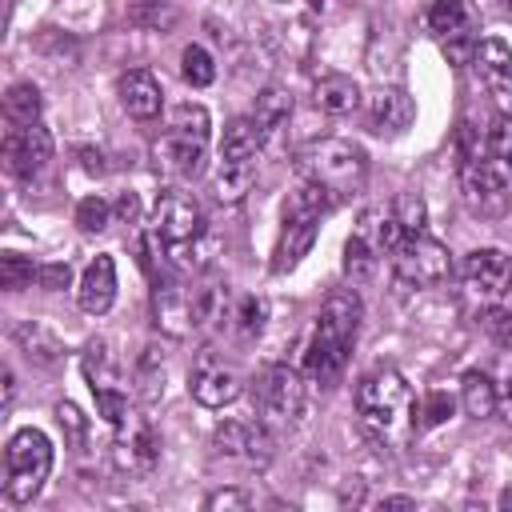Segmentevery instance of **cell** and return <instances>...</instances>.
<instances>
[{
    "instance_id": "cell-1",
    "label": "cell",
    "mask_w": 512,
    "mask_h": 512,
    "mask_svg": "<svg viewBox=\"0 0 512 512\" xmlns=\"http://www.w3.org/2000/svg\"><path fill=\"white\" fill-rule=\"evenodd\" d=\"M360 316H364V304L352 288L328 292V300L312 324V340L304 348V380L308 384L332 388L340 380L348 352H352V340H356V328H360Z\"/></svg>"
},
{
    "instance_id": "cell-2",
    "label": "cell",
    "mask_w": 512,
    "mask_h": 512,
    "mask_svg": "<svg viewBox=\"0 0 512 512\" xmlns=\"http://www.w3.org/2000/svg\"><path fill=\"white\" fill-rule=\"evenodd\" d=\"M296 172L308 184H316L332 200V208H336V204L352 200L356 192H364V184H368V156L352 140L320 136V140H308L296 152Z\"/></svg>"
},
{
    "instance_id": "cell-3",
    "label": "cell",
    "mask_w": 512,
    "mask_h": 512,
    "mask_svg": "<svg viewBox=\"0 0 512 512\" xmlns=\"http://www.w3.org/2000/svg\"><path fill=\"white\" fill-rule=\"evenodd\" d=\"M356 416L376 440H400L412 432V388L396 368H376L356 384Z\"/></svg>"
},
{
    "instance_id": "cell-4",
    "label": "cell",
    "mask_w": 512,
    "mask_h": 512,
    "mask_svg": "<svg viewBox=\"0 0 512 512\" xmlns=\"http://www.w3.org/2000/svg\"><path fill=\"white\" fill-rule=\"evenodd\" d=\"M208 136H212V124H208L204 104H180V108L172 112L168 132L152 144L156 168L168 172L172 180H196V176L204 172Z\"/></svg>"
},
{
    "instance_id": "cell-5",
    "label": "cell",
    "mask_w": 512,
    "mask_h": 512,
    "mask_svg": "<svg viewBox=\"0 0 512 512\" xmlns=\"http://www.w3.org/2000/svg\"><path fill=\"white\" fill-rule=\"evenodd\" d=\"M332 208V200L316 188V184H300L292 192V200L284 204V224H280V236H276V248H272V272L284 276L292 272L308 248L316 244V232H320V216Z\"/></svg>"
},
{
    "instance_id": "cell-6",
    "label": "cell",
    "mask_w": 512,
    "mask_h": 512,
    "mask_svg": "<svg viewBox=\"0 0 512 512\" xmlns=\"http://www.w3.org/2000/svg\"><path fill=\"white\" fill-rule=\"evenodd\" d=\"M52 472V440L40 428H20L4 448V500L28 504Z\"/></svg>"
},
{
    "instance_id": "cell-7",
    "label": "cell",
    "mask_w": 512,
    "mask_h": 512,
    "mask_svg": "<svg viewBox=\"0 0 512 512\" xmlns=\"http://www.w3.org/2000/svg\"><path fill=\"white\" fill-rule=\"evenodd\" d=\"M152 228H156V236L164 240V248H168V256L172 260H180L184 268H188V252H196L200 248V240H204V208L196 204V196L192 192H184V188H164L160 196H156V208H152Z\"/></svg>"
},
{
    "instance_id": "cell-8",
    "label": "cell",
    "mask_w": 512,
    "mask_h": 512,
    "mask_svg": "<svg viewBox=\"0 0 512 512\" xmlns=\"http://www.w3.org/2000/svg\"><path fill=\"white\" fill-rule=\"evenodd\" d=\"M252 400L264 428H288L304 412V376L288 364H268L256 372Z\"/></svg>"
},
{
    "instance_id": "cell-9",
    "label": "cell",
    "mask_w": 512,
    "mask_h": 512,
    "mask_svg": "<svg viewBox=\"0 0 512 512\" xmlns=\"http://www.w3.org/2000/svg\"><path fill=\"white\" fill-rule=\"evenodd\" d=\"M388 260H392V272L412 288H436V284H444L452 276V252L428 232L400 236L392 244Z\"/></svg>"
},
{
    "instance_id": "cell-10",
    "label": "cell",
    "mask_w": 512,
    "mask_h": 512,
    "mask_svg": "<svg viewBox=\"0 0 512 512\" xmlns=\"http://www.w3.org/2000/svg\"><path fill=\"white\" fill-rule=\"evenodd\" d=\"M460 192L476 216H500L512 200V180L488 152H476L460 160Z\"/></svg>"
},
{
    "instance_id": "cell-11",
    "label": "cell",
    "mask_w": 512,
    "mask_h": 512,
    "mask_svg": "<svg viewBox=\"0 0 512 512\" xmlns=\"http://www.w3.org/2000/svg\"><path fill=\"white\" fill-rule=\"evenodd\" d=\"M112 464L124 476H152V468L160 464V436L144 416H124L116 424V440H112Z\"/></svg>"
},
{
    "instance_id": "cell-12",
    "label": "cell",
    "mask_w": 512,
    "mask_h": 512,
    "mask_svg": "<svg viewBox=\"0 0 512 512\" xmlns=\"http://www.w3.org/2000/svg\"><path fill=\"white\" fill-rule=\"evenodd\" d=\"M428 28L456 64L476 52V8L468 0H436L428 8Z\"/></svg>"
},
{
    "instance_id": "cell-13",
    "label": "cell",
    "mask_w": 512,
    "mask_h": 512,
    "mask_svg": "<svg viewBox=\"0 0 512 512\" xmlns=\"http://www.w3.org/2000/svg\"><path fill=\"white\" fill-rule=\"evenodd\" d=\"M188 388L196 396V404L204 408H224L232 404L240 392H244V376L232 360L216 356V352H200V360L192 364V376H188Z\"/></svg>"
},
{
    "instance_id": "cell-14",
    "label": "cell",
    "mask_w": 512,
    "mask_h": 512,
    "mask_svg": "<svg viewBox=\"0 0 512 512\" xmlns=\"http://www.w3.org/2000/svg\"><path fill=\"white\" fill-rule=\"evenodd\" d=\"M152 312H156V328H164L168 336H192L200 328L196 320V284H184L176 276H164L152 284Z\"/></svg>"
},
{
    "instance_id": "cell-15",
    "label": "cell",
    "mask_w": 512,
    "mask_h": 512,
    "mask_svg": "<svg viewBox=\"0 0 512 512\" xmlns=\"http://www.w3.org/2000/svg\"><path fill=\"white\" fill-rule=\"evenodd\" d=\"M48 160H52V136H48V128H40V120L8 128V136H4V168L12 176L32 180V176H40L48 168Z\"/></svg>"
},
{
    "instance_id": "cell-16",
    "label": "cell",
    "mask_w": 512,
    "mask_h": 512,
    "mask_svg": "<svg viewBox=\"0 0 512 512\" xmlns=\"http://www.w3.org/2000/svg\"><path fill=\"white\" fill-rule=\"evenodd\" d=\"M212 448H216V456L240 460V464H248V468H264V464L272 460V440H268V428H264V424L224 420V424L212 432Z\"/></svg>"
},
{
    "instance_id": "cell-17",
    "label": "cell",
    "mask_w": 512,
    "mask_h": 512,
    "mask_svg": "<svg viewBox=\"0 0 512 512\" xmlns=\"http://www.w3.org/2000/svg\"><path fill=\"white\" fill-rule=\"evenodd\" d=\"M464 284L476 296L496 300L512 288V260L500 248H476V252L464 256Z\"/></svg>"
},
{
    "instance_id": "cell-18",
    "label": "cell",
    "mask_w": 512,
    "mask_h": 512,
    "mask_svg": "<svg viewBox=\"0 0 512 512\" xmlns=\"http://www.w3.org/2000/svg\"><path fill=\"white\" fill-rule=\"evenodd\" d=\"M472 64H476L488 96L496 104H512V48L500 36H484V40H476Z\"/></svg>"
},
{
    "instance_id": "cell-19",
    "label": "cell",
    "mask_w": 512,
    "mask_h": 512,
    "mask_svg": "<svg viewBox=\"0 0 512 512\" xmlns=\"http://www.w3.org/2000/svg\"><path fill=\"white\" fill-rule=\"evenodd\" d=\"M76 300L88 316H104L116 300V260L108 252H100L84 272H80V284H76Z\"/></svg>"
},
{
    "instance_id": "cell-20",
    "label": "cell",
    "mask_w": 512,
    "mask_h": 512,
    "mask_svg": "<svg viewBox=\"0 0 512 512\" xmlns=\"http://www.w3.org/2000/svg\"><path fill=\"white\" fill-rule=\"evenodd\" d=\"M120 104L128 108V116L136 120H152L160 116L164 108V92H160V80L148 72V68H132L120 76Z\"/></svg>"
},
{
    "instance_id": "cell-21",
    "label": "cell",
    "mask_w": 512,
    "mask_h": 512,
    "mask_svg": "<svg viewBox=\"0 0 512 512\" xmlns=\"http://www.w3.org/2000/svg\"><path fill=\"white\" fill-rule=\"evenodd\" d=\"M372 128L380 132V136H400L408 124H412V116H416V104H412V96L404 92V88H380L376 96H372Z\"/></svg>"
},
{
    "instance_id": "cell-22",
    "label": "cell",
    "mask_w": 512,
    "mask_h": 512,
    "mask_svg": "<svg viewBox=\"0 0 512 512\" xmlns=\"http://www.w3.org/2000/svg\"><path fill=\"white\" fill-rule=\"evenodd\" d=\"M264 124L256 116H236L228 120L224 128V140H220V156L224 160H256L260 148H264Z\"/></svg>"
},
{
    "instance_id": "cell-23",
    "label": "cell",
    "mask_w": 512,
    "mask_h": 512,
    "mask_svg": "<svg viewBox=\"0 0 512 512\" xmlns=\"http://www.w3.org/2000/svg\"><path fill=\"white\" fill-rule=\"evenodd\" d=\"M312 100H316L320 112H328V116H344V112H352V108L360 104V88H356L352 76H344V72H328V76L316 80Z\"/></svg>"
},
{
    "instance_id": "cell-24",
    "label": "cell",
    "mask_w": 512,
    "mask_h": 512,
    "mask_svg": "<svg viewBox=\"0 0 512 512\" xmlns=\"http://www.w3.org/2000/svg\"><path fill=\"white\" fill-rule=\"evenodd\" d=\"M252 180H256V160H224L220 156V168L212 176V192H216V200L236 204V200H244Z\"/></svg>"
},
{
    "instance_id": "cell-25",
    "label": "cell",
    "mask_w": 512,
    "mask_h": 512,
    "mask_svg": "<svg viewBox=\"0 0 512 512\" xmlns=\"http://www.w3.org/2000/svg\"><path fill=\"white\" fill-rule=\"evenodd\" d=\"M380 256H384V248H380L372 236H364V232L356 228V232L348 236V244H344V272L352 276V284L372 280L376 268H380Z\"/></svg>"
},
{
    "instance_id": "cell-26",
    "label": "cell",
    "mask_w": 512,
    "mask_h": 512,
    "mask_svg": "<svg viewBox=\"0 0 512 512\" xmlns=\"http://www.w3.org/2000/svg\"><path fill=\"white\" fill-rule=\"evenodd\" d=\"M496 384H492V376L488 372H464V380H460V408L472 416V420H484V416H492L496 412Z\"/></svg>"
},
{
    "instance_id": "cell-27",
    "label": "cell",
    "mask_w": 512,
    "mask_h": 512,
    "mask_svg": "<svg viewBox=\"0 0 512 512\" xmlns=\"http://www.w3.org/2000/svg\"><path fill=\"white\" fill-rule=\"evenodd\" d=\"M40 88L36 84H28V80H20V84H12L8 88V96H4V116L12 120V124H36L40 120Z\"/></svg>"
},
{
    "instance_id": "cell-28",
    "label": "cell",
    "mask_w": 512,
    "mask_h": 512,
    "mask_svg": "<svg viewBox=\"0 0 512 512\" xmlns=\"http://www.w3.org/2000/svg\"><path fill=\"white\" fill-rule=\"evenodd\" d=\"M128 20L144 32H164L176 24V8H172V0H132Z\"/></svg>"
},
{
    "instance_id": "cell-29",
    "label": "cell",
    "mask_w": 512,
    "mask_h": 512,
    "mask_svg": "<svg viewBox=\"0 0 512 512\" xmlns=\"http://www.w3.org/2000/svg\"><path fill=\"white\" fill-rule=\"evenodd\" d=\"M288 112H292V96H288L284 88H264L252 116L264 124V132H272V128H280V124L288 120Z\"/></svg>"
},
{
    "instance_id": "cell-30",
    "label": "cell",
    "mask_w": 512,
    "mask_h": 512,
    "mask_svg": "<svg viewBox=\"0 0 512 512\" xmlns=\"http://www.w3.org/2000/svg\"><path fill=\"white\" fill-rule=\"evenodd\" d=\"M484 152L508 172V180H512V116H496L492 120V128H488V136H484Z\"/></svg>"
},
{
    "instance_id": "cell-31",
    "label": "cell",
    "mask_w": 512,
    "mask_h": 512,
    "mask_svg": "<svg viewBox=\"0 0 512 512\" xmlns=\"http://www.w3.org/2000/svg\"><path fill=\"white\" fill-rule=\"evenodd\" d=\"M180 72H184V80H188L192 88H208V84L216 80V64H212V56H208L200 44H188V48L180 52Z\"/></svg>"
},
{
    "instance_id": "cell-32",
    "label": "cell",
    "mask_w": 512,
    "mask_h": 512,
    "mask_svg": "<svg viewBox=\"0 0 512 512\" xmlns=\"http://www.w3.org/2000/svg\"><path fill=\"white\" fill-rule=\"evenodd\" d=\"M424 200L416 196V192H400L396 200H392V220H396V228H400V236H412V232H424Z\"/></svg>"
},
{
    "instance_id": "cell-33",
    "label": "cell",
    "mask_w": 512,
    "mask_h": 512,
    "mask_svg": "<svg viewBox=\"0 0 512 512\" xmlns=\"http://www.w3.org/2000/svg\"><path fill=\"white\" fill-rule=\"evenodd\" d=\"M36 280V264L28 260V256H20V252H4L0 256V284L8 288V292H20L24 284H32Z\"/></svg>"
},
{
    "instance_id": "cell-34",
    "label": "cell",
    "mask_w": 512,
    "mask_h": 512,
    "mask_svg": "<svg viewBox=\"0 0 512 512\" xmlns=\"http://www.w3.org/2000/svg\"><path fill=\"white\" fill-rule=\"evenodd\" d=\"M108 220H112V204H108V200H100V196H84V200L76 204V224H80L84 232H104Z\"/></svg>"
},
{
    "instance_id": "cell-35",
    "label": "cell",
    "mask_w": 512,
    "mask_h": 512,
    "mask_svg": "<svg viewBox=\"0 0 512 512\" xmlns=\"http://www.w3.org/2000/svg\"><path fill=\"white\" fill-rule=\"evenodd\" d=\"M16 340L28 348V356H36V360H44V364L56 360V340H52L40 324H20V328H16Z\"/></svg>"
},
{
    "instance_id": "cell-36",
    "label": "cell",
    "mask_w": 512,
    "mask_h": 512,
    "mask_svg": "<svg viewBox=\"0 0 512 512\" xmlns=\"http://www.w3.org/2000/svg\"><path fill=\"white\" fill-rule=\"evenodd\" d=\"M136 376H140V384H144V388H140V392H144V400H156V396L164 392V360L156 356V348H144Z\"/></svg>"
},
{
    "instance_id": "cell-37",
    "label": "cell",
    "mask_w": 512,
    "mask_h": 512,
    "mask_svg": "<svg viewBox=\"0 0 512 512\" xmlns=\"http://www.w3.org/2000/svg\"><path fill=\"white\" fill-rule=\"evenodd\" d=\"M452 408H456V400L448 396V392H428L424 396V404L416 408V428H436V424H444L448 416H452Z\"/></svg>"
},
{
    "instance_id": "cell-38",
    "label": "cell",
    "mask_w": 512,
    "mask_h": 512,
    "mask_svg": "<svg viewBox=\"0 0 512 512\" xmlns=\"http://www.w3.org/2000/svg\"><path fill=\"white\" fill-rule=\"evenodd\" d=\"M232 316L240 320V332H244V336H256V332L264 328V320H268V300H264V296H244Z\"/></svg>"
},
{
    "instance_id": "cell-39",
    "label": "cell",
    "mask_w": 512,
    "mask_h": 512,
    "mask_svg": "<svg viewBox=\"0 0 512 512\" xmlns=\"http://www.w3.org/2000/svg\"><path fill=\"white\" fill-rule=\"evenodd\" d=\"M480 328H484L500 348L512 352V308H488V312L480 316Z\"/></svg>"
},
{
    "instance_id": "cell-40",
    "label": "cell",
    "mask_w": 512,
    "mask_h": 512,
    "mask_svg": "<svg viewBox=\"0 0 512 512\" xmlns=\"http://www.w3.org/2000/svg\"><path fill=\"white\" fill-rule=\"evenodd\" d=\"M56 420H60V428H64V436H68V444H84V436H88V420H84V412L76 408V404H68V400H60L56 404Z\"/></svg>"
},
{
    "instance_id": "cell-41",
    "label": "cell",
    "mask_w": 512,
    "mask_h": 512,
    "mask_svg": "<svg viewBox=\"0 0 512 512\" xmlns=\"http://www.w3.org/2000/svg\"><path fill=\"white\" fill-rule=\"evenodd\" d=\"M36 284L48 288V292H60V288L72 284V268L68 264H40L36 268Z\"/></svg>"
},
{
    "instance_id": "cell-42",
    "label": "cell",
    "mask_w": 512,
    "mask_h": 512,
    "mask_svg": "<svg viewBox=\"0 0 512 512\" xmlns=\"http://www.w3.org/2000/svg\"><path fill=\"white\" fill-rule=\"evenodd\" d=\"M204 508H252V496L244 492V488H220V492H212L208 500H204Z\"/></svg>"
},
{
    "instance_id": "cell-43",
    "label": "cell",
    "mask_w": 512,
    "mask_h": 512,
    "mask_svg": "<svg viewBox=\"0 0 512 512\" xmlns=\"http://www.w3.org/2000/svg\"><path fill=\"white\" fill-rule=\"evenodd\" d=\"M116 216H120V220H128V224H132V220H136V216H140V200H136V196H132V192H124V196H120V200H116Z\"/></svg>"
},
{
    "instance_id": "cell-44",
    "label": "cell",
    "mask_w": 512,
    "mask_h": 512,
    "mask_svg": "<svg viewBox=\"0 0 512 512\" xmlns=\"http://www.w3.org/2000/svg\"><path fill=\"white\" fill-rule=\"evenodd\" d=\"M380 508H412V500L408 496H388V500H380Z\"/></svg>"
},
{
    "instance_id": "cell-45",
    "label": "cell",
    "mask_w": 512,
    "mask_h": 512,
    "mask_svg": "<svg viewBox=\"0 0 512 512\" xmlns=\"http://www.w3.org/2000/svg\"><path fill=\"white\" fill-rule=\"evenodd\" d=\"M500 508H512V488H504V492H500Z\"/></svg>"
},
{
    "instance_id": "cell-46",
    "label": "cell",
    "mask_w": 512,
    "mask_h": 512,
    "mask_svg": "<svg viewBox=\"0 0 512 512\" xmlns=\"http://www.w3.org/2000/svg\"><path fill=\"white\" fill-rule=\"evenodd\" d=\"M308 4H312V8H324V4H328V0H308Z\"/></svg>"
},
{
    "instance_id": "cell-47",
    "label": "cell",
    "mask_w": 512,
    "mask_h": 512,
    "mask_svg": "<svg viewBox=\"0 0 512 512\" xmlns=\"http://www.w3.org/2000/svg\"><path fill=\"white\" fill-rule=\"evenodd\" d=\"M504 8H508V16H512V0H504Z\"/></svg>"
}]
</instances>
